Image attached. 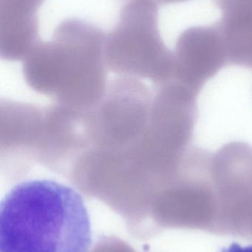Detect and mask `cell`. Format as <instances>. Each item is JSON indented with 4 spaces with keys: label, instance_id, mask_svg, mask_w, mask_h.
<instances>
[{
    "label": "cell",
    "instance_id": "obj_1",
    "mask_svg": "<svg viewBox=\"0 0 252 252\" xmlns=\"http://www.w3.org/2000/svg\"><path fill=\"white\" fill-rule=\"evenodd\" d=\"M91 222L75 189L56 181L15 185L0 205V252H90Z\"/></svg>",
    "mask_w": 252,
    "mask_h": 252
},
{
    "label": "cell",
    "instance_id": "obj_2",
    "mask_svg": "<svg viewBox=\"0 0 252 252\" xmlns=\"http://www.w3.org/2000/svg\"><path fill=\"white\" fill-rule=\"evenodd\" d=\"M105 53L116 70L139 72L158 84L173 78L174 52L164 44L154 0H130L121 9L115 28L105 39Z\"/></svg>",
    "mask_w": 252,
    "mask_h": 252
},
{
    "label": "cell",
    "instance_id": "obj_3",
    "mask_svg": "<svg viewBox=\"0 0 252 252\" xmlns=\"http://www.w3.org/2000/svg\"><path fill=\"white\" fill-rule=\"evenodd\" d=\"M213 156L207 150L191 146L161 188L160 207L169 226L214 234L218 206Z\"/></svg>",
    "mask_w": 252,
    "mask_h": 252
},
{
    "label": "cell",
    "instance_id": "obj_4",
    "mask_svg": "<svg viewBox=\"0 0 252 252\" xmlns=\"http://www.w3.org/2000/svg\"><path fill=\"white\" fill-rule=\"evenodd\" d=\"M218 213L214 235L244 238L252 210V146L232 142L213 154Z\"/></svg>",
    "mask_w": 252,
    "mask_h": 252
},
{
    "label": "cell",
    "instance_id": "obj_5",
    "mask_svg": "<svg viewBox=\"0 0 252 252\" xmlns=\"http://www.w3.org/2000/svg\"><path fill=\"white\" fill-rule=\"evenodd\" d=\"M174 55L172 80L198 94L207 81L229 65L223 39L216 23L184 30L176 41Z\"/></svg>",
    "mask_w": 252,
    "mask_h": 252
},
{
    "label": "cell",
    "instance_id": "obj_6",
    "mask_svg": "<svg viewBox=\"0 0 252 252\" xmlns=\"http://www.w3.org/2000/svg\"><path fill=\"white\" fill-rule=\"evenodd\" d=\"M44 0H0V53L18 60L36 44L37 12Z\"/></svg>",
    "mask_w": 252,
    "mask_h": 252
},
{
    "label": "cell",
    "instance_id": "obj_7",
    "mask_svg": "<svg viewBox=\"0 0 252 252\" xmlns=\"http://www.w3.org/2000/svg\"><path fill=\"white\" fill-rule=\"evenodd\" d=\"M228 64L252 69V13L221 16L216 22Z\"/></svg>",
    "mask_w": 252,
    "mask_h": 252
},
{
    "label": "cell",
    "instance_id": "obj_8",
    "mask_svg": "<svg viewBox=\"0 0 252 252\" xmlns=\"http://www.w3.org/2000/svg\"><path fill=\"white\" fill-rule=\"evenodd\" d=\"M222 15L252 12V0H213Z\"/></svg>",
    "mask_w": 252,
    "mask_h": 252
},
{
    "label": "cell",
    "instance_id": "obj_9",
    "mask_svg": "<svg viewBox=\"0 0 252 252\" xmlns=\"http://www.w3.org/2000/svg\"><path fill=\"white\" fill-rule=\"evenodd\" d=\"M222 252H252V245L248 247H241L238 244H232L228 248L223 250Z\"/></svg>",
    "mask_w": 252,
    "mask_h": 252
},
{
    "label": "cell",
    "instance_id": "obj_10",
    "mask_svg": "<svg viewBox=\"0 0 252 252\" xmlns=\"http://www.w3.org/2000/svg\"><path fill=\"white\" fill-rule=\"evenodd\" d=\"M244 239L252 241V210L250 218H249L248 222H247V228H246Z\"/></svg>",
    "mask_w": 252,
    "mask_h": 252
},
{
    "label": "cell",
    "instance_id": "obj_11",
    "mask_svg": "<svg viewBox=\"0 0 252 252\" xmlns=\"http://www.w3.org/2000/svg\"><path fill=\"white\" fill-rule=\"evenodd\" d=\"M159 5H167V4H177V3L184 2L189 0H154Z\"/></svg>",
    "mask_w": 252,
    "mask_h": 252
}]
</instances>
